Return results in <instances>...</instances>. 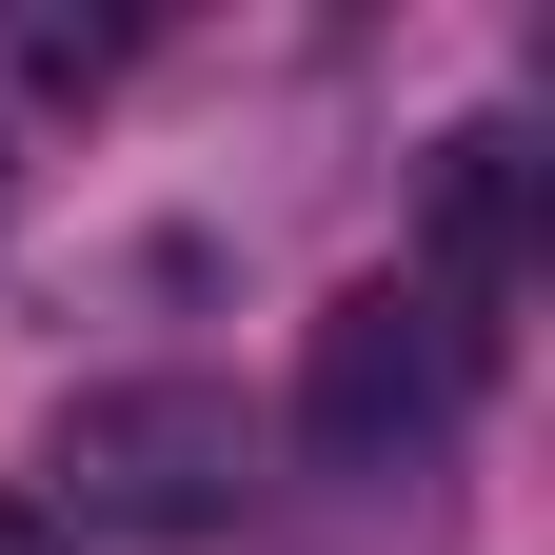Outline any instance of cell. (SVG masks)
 Wrapping results in <instances>:
<instances>
[{"mask_svg": "<svg viewBox=\"0 0 555 555\" xmlns=\"http://www.w3.org/2000/svg\"><path fill=\"white\" fill-rule=\"evenodd\" d=\"M258 496V416L219 377H100L80 416H60V535H238Z\"/></svg>", "mask_w": 555, "mask_h": 555, "instance_id": "1", "label": "cell"}, {"mask_svg": "<svg viewBox=\"0 0 555 555\" xmlns=\"http://www.w3.org/2000/svg\"><path fill=\"white\" fill-rule=\"evenodd\" d=\"M456 397H476V337L416 298V278L318 298V337H298V456L318 476H416L456 437Z\"/></svg>", "mask_w": 555, "mask_h": 555, "instance_id": "2", "label": "cell"}, {"mask_svg": "<svg viewBox=\"0 0 555 555\" xmlns=\"http://www.w3.org/2000/svg\"><path fill=\"white\" fill-rule=\"evenodd\" d=\"M516 238H535V159H516V119H476V139H437V298L476 358H496V298H516Z\"/></svg>", "mask_w": 555, "mask_h": 555, "instance_id": "3", "label": "cell"}, {"mask_svg": "<svg viewBox=\"0 0 555 555\" xmlns=\"http://www.w3.org/2000/svg\"><path fill=\"white\" fill-rule=\"evenodd\" d=\"M21 80H60V100L119 80V21H21Z\"/></svg>", "mask_w": 555, "mask_h": 555, "instance_id": "4", "label": "cell"}, {"mask_svg": "<svg viewBox=\"0 0 555 555\" xmlns=\"http://www.w3.org/2000/svg\"><path fill=\"white\" fill-rule=\"evenodd\" d=\"M0 555H80V535H60V516H40V496H0Z\"/></svg>", "mask_w": 555, "mask_h": 555, "instance_id": "5", "label": "cell"}, {"mask_svg": "<svg viewBox=\"0 0 555 555\" xmlns=\"http://www.w3.org/2000/svg\"><path fill=\"white\" fill-rule=\"evenodd\" d=\"M0 198H21V139H0Z\"/></svg>", "mask_w": 555, "mask_h": 555, "instance_id": "6", "label": "cell"}]
</instances>
